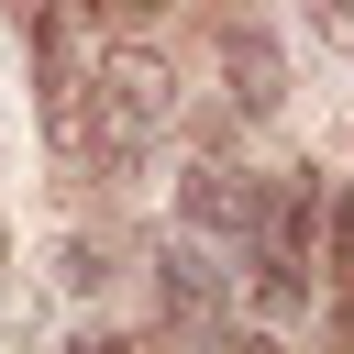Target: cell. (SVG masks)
I'll list each match as a JSON object with an SVG mask.
<instances>
[{"mask_svg": "<svg viewBox=\"0 0 354 354\" xmlns=\"http://www.w3.org/2000/svg\"><path fill=\"white\" fill-rule=\"evenodd\" d=\"M177 210H188L199 232H254V221H266V188L232 177V166H188V177H177Z\"/></svg>", "mask_w": 354, "mask_h": 354, "instance_id": "cell-1", "label": "cell"}, {"mask_svg": "<svg viewBox=\"0 0 354 354\" xmlns=\"http://www.w3.org/2000/svg\"><path fill=\"white\" fill-rule=\"evenodd\" d=\"M155 299H166V321L210 332V321H221V277H210V254H199V243H166V254H155Z\"/></svg>", "mask_w": 354, "mask_h": 354, "instance_id": "cell-2", "label": "cell"}, {"mask_svg": "<svg viewBox=\"0 0 354 354\" xmlns=\"http://www.w3.org/2000/svg\"><path fill=\"white\" fill-rule=\"evenodd\" d=\"M221 66H232V100H243V111H277V100H288V55H277L254 22L221 33Z\"/></svg>", "mask_w": 354, "mask_h": 354, "instance_id": "cell-3", "label": "cell"}, {"mask_svg": "<svg viewBox=\"0 0 354 354\" xmlns=\"http://www.w3.org/2000/svg\"><path fill=\"white\" fill-rule=\"evenodd\" d=\"M321 221V243H332V277H343V299H354V199H332V210H310Z\"/></svg>", "mask_w": 354, "mask_h": 354, "instance_id": "cell-4", "label": "cell"}, {"mask_svg": "<svg viewBox=\"0 0 354 354\" xmlns=\"http://www.w3.org/2000/svg\"><path fill=\"white\" fill-rule=\"evenodd\" d=\"M55 277H66L77 299H100V288H111V254H100V243H66V254H55Z\"/></svg>", "mask_w": 354, "mask_h": 354, "instance_id": "cell-5", "label": "cell"}, {"mask_svg": "<svg viewBox=\"0 0 354 354\" xmlns=\"http://www.w3.org/2000/svg\"><path fill=\"white\" fill-rule=\"evenodd\" d=\"M310 22H321V33H343V44H354V0H310Z\"/></svg>", "mask_w": 354, "mask_h": 354, "instance_id": "cell-6", "label": "cell"}, {"mask_svg": "<svg viewBox=\"0 0 354 354\" xmlns=\"http://www.w3.org/2000/svg\"><path fill=\"white\" fill-rule=\"evenodd\" d=\"M100 22H144V11H166V0H88Z\"/></svg>", "mask_w": 354, "mask_h": 354, "instance_id": "cell-7", "label": "cell"}, {"mask_svg": "<svg viewBox=\"0 0 354 354\" xmlns=\"http://www.w3.org/2000/svg\"><path fill=\"white\" fill-rule=\"evenodd\" d=\"M0 254H11V232H0Z\"/></svg>", "mask_w": 354, "mask_h": 354, "instance_id": "cell-8", "label": "cell"}]
</instances>
